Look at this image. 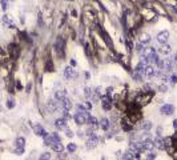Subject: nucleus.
I'll use <instances>...</instances> for the list:
<instances>
[{"mask_svg":"<svg viewBox=\"0 0 177 160\" xmlns=\"http://www.w3.org/2000/svg\"><path fill=\"white\" fill-rule=\"evenodd\" d=\"M88 117H89V112L84 113V112H76L75 113V121H76L77 125H83V124H87V121H88Z\"/></svg>","mask_w":177,"mask_h":160,"instance_id":"obj_1","label":"nucleus"},{"mask_svg":"<svg viewBox=\"0 0 177 160\" xmlns=\"http://www.w3.org/2000/svg\"><path fill=\"white\" fill-rule=\"evenodd\" d=\"M57 141H60V135L56 132L44 136V145H52L55 143H57Z\"/></svg>","mask_w":177,"mask_h":160,"instance_id":"obj_2","label":"nucleus"},{"mask_svg":"<svg viewBox=\"0 0 177 160\" xmlns=\"http://www.w3.org/2000/svg\"><path fill=\"white\" fill-rule=\"evenodd\" d=\"M157 75H158V68H156V67H153V66H149V64L145 67V71H144V76H145V78L150 79V78L157 76Z\"/></svg>","mask_w":177,"mask_h":160,"instance_id":"obj_3","label":"nucleus"},{"mask_svg":"<svg viewBox=\"0 0 177 160\" xmlns=\"http://www.w3.org/2000/svg\"><path fill=\"white\" fill-rule=\"evenodd\" d=\"M47 107H48L51 113H55L59 108H60V103H59L56 99H49L48 103H47Z\"/></svg>","mask_w":177,"mask_h":160,"instance_id":"obj_4","label":"nucleus"},{"mask_svg":"<svg viewBox=\"0 0 177 160\" xmlns=\"http://www.w3.org/2000/svg\"><path fill=\"white\" fill-rule=\"evenodd\" d=\"M101 106H103V109H105V111H109L112 108V102L109 99V95L101 96Z\"/></svg>","mask_w":177,"mask_h":160,"instance_id":"obj_5","label":"nucleus"},{"mask_svg":"<svg viewBox=\"0 0 177 160\" xmlns=\"http://www.w3.org/2000/svg\"><path fill=\"white\" fill-rule=\"evenodd\" d=\"M24 145H25V139L24 137H17L16 139V153H23Z\"/></svg>","mask_w":177,"mask_h":160,"instance_id":"obj_6","label":"nucleus"},{"mask_svg":"<svg viewBox=\"0 0 177 160\" xmlns=\"http://www.w3.org/2000/svg\"><path fill=\"white\" fill-rule=\"evenodd\" d=\"M160 112H161V115L169 116V115H172V113L174 112V107L172 106V104H164V106L160 108Z\"/></svg>","mask_w":177,"mask_h":160,"instance_id":"obj_7","label":"nucleus"},{"mask_svg":"<svg viewBox=\"0 0 177 160\" xmlns=\"http://www.w3.org/2000/svg\"><path fill=\"white\" fill-rule=\"evenodd\" d=\"M67 125H68V123H67V119L65 117H59V119H56V121H55V127H56V129H65Z\"/></svg>","mask_w":177,"mask_h":160,"instance_id":"obj_8","label":"nucleus"},{"mask_svg":"<svg viewBox=\"0 0 177 160\" xmlns=\"http://www.w3.org/2000/svg\"><path fill=\"white\" fill-rule=\"evenodd\" d=\"M169 39V32L168 31H161L157 33V42L160 44H165Z\"/></svg>","mask_w":177,"mask_h":160,"instance_id":"obj_9","label":"nucleus"},{"mask_svg":"<svg viewBox=\"0 0 177 160\" xmlns=\"http://www.w3.org/2000/svg\"><path fill=\"white\" fill-rule=\"evenodd\" d=\"M64 76H65L67 79H69V80H72V79H76L77 74H76V71L73 70L72 67H67L65 70H64Z\"/></svg>","mask_w":177,"mask_h":160,"instance_id":"obj_10","label":"nucleus"},{"mask_svg":"<svg viewBox=\"0 0 177 160\" xmlns=\"http://www.w3.org/2000/svg\"><path fill=\"white\" fill-rule=\"evenodd\" d=\"M60 103V108L61 109H67V111H71V108H72V103H71L69 98L67 96L65 99H63L61 102H59Z\"/></svg>","mask_w":177,"mask_h":160,"instance_id":"obj_11","label":"nucleus"},{"mask_svg":"<svg viewBox=\"0 0 177 160\" xmlns=\"http://www.w3.org/2000/svg\"><path fill=\"white\" fill-rule=\"evenodd\" d=\"M129 148L133 151V152H142L144 151V148H142V144L141 143H139V141H132L131 145H129Z\"/></svg>","mask_w":177,"mask_h":160,"instance_id":"obj_12","label":"nucleus"},{"mask_svg":"<svg viewBox=\"0 0 177 160\" xmlns=\"http://www.w3.org/2000/svg\"><path fill=\"white\" fill-rule=\"evenodd\" d=\"M141 144H142V148H144V151H152V149L154 148V143L153 141H150L149 139H146V140L141 141Z\"/></svg>","mask_w":177,"mask_h":160,"instance_id":"obj_13","label":"nucleus"},{"mask_svg":"<svg viewBox=\"0 0 177 160\" xmlns=\"http://www.w3.org/2000/svg\"><path fill=\"white\" fill-rule=\"evenodd\" d=\"M97 141H99V139H97V136L93 133V135H91L88 139V141H87V144H88V148H93V147H96Z\"/></svg>","mask_w":177,"mask_h":160,"instance_id":"obj_14","label":"nucleus"},{"mask_svg":"<svg viewBox=\"0 0 177 160\" xmlns=\"http://www.w3.org/2000/svg\"><path fill=\"white\" fill-rule=\"evenodd\" d=\"M87 123H88L89 125H91V128L92 129H96V128H99V121H97V119L95 116H91V115H89V117H88V121H87Z\"/></svg>","mask_w":177,"mask_h":160,"instance_id":"obj_15","label":"nucleus"},{"mask_svg":"<svg viewBox=\"0 0 177 160\" xmlns=\"http://www.w3.org/2000/svg\"><path fill=\"white\" fill-rule=\"evenodd\" d=\"M68 96L65 90H61V91H56V94H55V99L57 100V102H61L63 99H65Z\"/></svg>","mask_w":177,"mask_h":160,"instance_id":"obj_16","label":"nucleus"},{"mask_svg":"<svg viewBox=\"0 0 177 160\" xmlns=\"http://www.w3.org/2000/svg\"><path fill=\"white\" fill-rule=\"evenodd\" d=\"M170 51H172V48H170L169 44H166V43L162 44V47L158 48V52H160V54H162V55H169Z\"/></svg>","mask_w":177,"mask_h":160,"instance_id":"obj_17","label":"nucleus"},{"mask_svg":"<svg viewBox=\"0 0 177 160\" xmlns=\"http://www.w3.org/2000/svg\"><path fill=\"white\" fill-rule=\"evenodd\" d=\"M154 143V147H157L158 149H165V140H162L161 137H156V140L153 141Z\"/></svg>","mask_w":177,"mask_h":160,"instance_id":"obj_18","label":"nucleus"},{"mask_svg":"<svg viewBox=\"0 0 177 160\" xmlns=\"http://www.w3.org/2000/svg\"><path fill=\"white\" fill-rule=\"evenodd\" d=\"M35 132H36V135H37V136H43V137L48 135V132L43 128L41 125H36V127H35Z\"/></svg>","mask_w":177,"mask_h":160,"instance_id":"obj_19","label":"nucleus"},{"mask_svg":"<svg viewBox=\"0 0 177 160\" xmlns=\"http://www.w3.org/2000/svg\"><path fill=\"white\" fill-rule=\"evenodd\" d=\"M109 125L111 124H109V120H108L107 117H104V119H101L100 120V127L104 129V131H107V129L109 128Z\"/></svg>","mask_w":177,"mask_h":160,"instance_id":"obj_20","label":"nucleus"},{"mask_svg":"<svg viewBox=\"0 0 177 160\" xmlns=\"http://www.w3.org/2000/svg\"><path fill=\"white\" fill-rule=\"evenodd\" d=\"M52 149H53V151H56V152H61L63 149H64V147H63V144L60 143V141H57V143L52 144Z\"/></svg>","mask_w":177,"mask_h":160,"instance_id":"obj_21","label":"nucleus"},{"mask_svg":"<svg viewBox=\"0 0 177 160\" xmlns=\"http://www.w3.org/2000/svg\"><path fill=\"white\" fill-rule=\"evenodd\" d=\"M141 128L145 129V131H149V129L152 128V123H150V121H144L141 124Z\"/></svg>","mask_w":177,"mask_h":160,"instance_id":"obj_22","label":"nucleus"},{"mask_svg":"<svg viewBox=\"0 0 177 160\" xmlns=\"http://www.w3.org/2000/svg\"><path fill=\"white\" fill-rule=\"evenodd\" d=\"M84 95H85V98L88 99V100H91V96H92V90L89 88V87H87L84 90Z\"/></svg>","mask_w":177,"mask_h":160,"instance_id":"obj_23","label":"nucleus"},{"mask_svg":"<svg viewBox=\"0 0 177 160\" xmlns=\"http://www.w3.org/2000/svg\"><path fill=\"white\" fill-rule=\"evenodd\" d=\"M76 144H75V143H69V144L67 145V149H68V152H75V151H76Z\"/></svg>","mask_w":177,"mask_h":160,"instance_id":"obj_24","label":"nucleus"},{"mask_svg":"<svg viewBox=\"0 0 177 160\" xmlns=\"http://www.w3.org/2000/svg\"><path fill=\"white\" fill-rule=\"evenodd\" d=\"M150 42V36L149 35H142L141 36V43L142 44H148Z\"/></svg>","mask_w":177,"mask_h":160,"instance_id":"obj_25","label":"nucleus"},{"mask_svg":"<svg viewBox=\"0 0 177 160\" xmlns=\"http://www.w3.org/2000/svg\"><path fill=\"white\" fill-rule=\"evenodd\" d=\"M144 50H145V48H144V44H142V43H139L137 46H136V51L140 52V54H142V52H144Z\"/></svg>","mask_w":177,"mask_h":160,"instance_id":"obj_26","label":"nucleus"},{"mask_svg":"<svg viewBox=\"0 0 177 160\" xmlns=\"http://www.w3.org/2000/svg\"><path fill=\"white\" fill-rule=\"evenodd\" d=\"M8 7V1L7 0H1V8H3V11H5Z\"/></svg>","mask_w":177,"mask_h":160,"instance_id":"obj_27","label":"nucleus"},{"mask_svg":"<svg viewBox=\"0 0 177 160\" xmlns=\"http://www.w3.org/2000/svg\"><path fill=\"white\" fill-rule=\"evenodd\" d=\"M7 107H8V108H13V107H15L13 100H11V99H9V100H7Z\"/></svg>","mask_w":177,"mask_h":160,"instance_id":"obj_28","label":"nucleus"},{"mask_svg":"<svg viewBox=\"0 0 177 160\" xmlns=\"http://www.w3.org/2000/svg\"><path fill=\"white\" fill-rule=\"evenodd\" d=\"M170 82H172V84H176L177 83V75H172V76H170Z\"/></svg>","mask_w":177,"mask_h":160,"instance_id":"obj_29","label":"nucleus"},{"mask_svg":"<svg viewBox=\"0 0 177 160\" xmlns=\"http://www.w3.org/2000/svg\"><path fill=\"white\" fill-rule=\"evenodd\" d=\"M85 108L88 109V111H89L91 108H92V103H91V100H88V102L85 103Z\"/></svg>","mask_w":177,"mask_h":160,"instance_id":"obj_30","label":"nucleus"},{"mask_svg":"<svg viewBox=\"0 0 177 160\" xmlns=\"http://www.w3.org/2000/svg\"><path fill=\"white\" fill-rule=\"evenodd\" d=\"M49 157H51V155L48 152H45V153H43L41 156H40V159H49Z\"/></svg>","mask_w":177,"mask_h":160,"instance_id":"obj_31","label":"nucleus"},{"mask_svg":"<svg viewBox=\"0 0 177 160\" xmlns=\"http://www.w3.org/2000/svg\"><path fill=\"white\" fill-rule=\"evenodd\" d=\"M146 157H148V159H156V155H154V153H152V152H149Z\"/></svg>","mask_w":177,"mask_h":160,"instance_id":"obj_32","label":"nucleus"},{"mask_svg":"<svg viewBox=\"0 0 177 160\" xmlns=\"http://www.w3.org/2000/svg\"><path fill=\"white\" fill-rule=\"evenodd\" d=\"M67 136H68V137H72L73 136V132L71 131V129H68V131H67Z\"/></svg>","mask_w":177,"mask_h":160,"instance_id":"obj_33","label":"nucleus"},{"mask_svg":"<svg viewBox=\"0 0 177 160\" xmlns=\"http://www.w3.org/2000/svg\"><path fill=\"white\" fill-rule=\"evenodd\" d=\"M160 90H161V92H165V91L168 90V87L166 86H160Z\"/></svg>","mask_w":177,"mask_h":160,"instance_id":"obj_34","label":"nucleus"},{"mask_svg":"<svg viewBox=\"0 0 177 160\" xmlns=\"http://www.w3.org/2000/svg\"><path fill=\"white\" fill-rule=\"evenodd\" d=\"M173 62H174V64H177V52H176V55H174V58H173Z\"/></svg>","mask_w":177,"mask_h":160,"instance_id":"obj_35","label":"nucleus"},{"mask_svg":"<svg viewBox=\"0 0 177 160\" xmlns=\"http://www.w3.org/2000/svg\"><path fill=\"white\" fill-rule=\"evenodd\" d=\"M173 127L177 129V120H174V121H173Z\"/></svg>","mask_w":177,"mask_h":160,"instance_id":"obj_36","label":"nucleus"},{"mask_svg":"<svg viewBox=\"0 0 177 160\" xmlns=\"http://www.w3.org/2000/svg\"><path fill=\"white\" fill-rule=\"evenodd\" d=\"M0 111H1V107H0Z\"/></svg>","mask_w":177,"mask_h":160,"instance_id":"obj_37","label":"nucleus"}]
</instances>
